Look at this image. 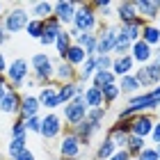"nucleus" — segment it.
<instances>
[{
  "label": "nucleus",
  "mask_w": 160,
  "mask_h": 160,
  "mask_svg": "<svg viewBox=\"0 0 160 160\" xmlns=\"http://www.w3.org/2000/svg\"><path fill=\"white\" fill-rule=\"evenodd\" d=\"M140 39L151 48H158L160 46V30L156 28V23H144L142 30H140Z\"/></svg>",
  "instance_id": "nucleus-31"
},
{
  "label": "nucleus",
  "mask_w": 160,
  "mask_h": 160,
  "mask_svg": "<svg viewBox=\"0 0 160 160\" xmlns=\"http://www.w3.org/2000/svg\"><path fill=\"white\" fill-rule=\"evenodd\" d=\"M133 76H135L137 82H140L142 92H149V89H153L156 85H160V64L149 62V64H144V67L135 69Z\"/></svg>",
  "instance_id": "nucleus-9"
},
{
  "label": "nucleus",
  "mask_w": 160,
  "mask_h": 160,
  "mask_svg": "<svg viewBox=\"0 0 160 160\" xmlns=\"http://www.w3.org/2000/svg\"><path fill=\"white\" fill-rule=\"evenodd\" d=\"M149 140L153 142L151 147H156V144H160V119H156V123H153V130H151Z\"/></svg>",
  "instance_id": "nucleus-45"
},
{
  "label": "nucleus",
  "mask_w": 160,
  "mask_h": 160,
  "mask_svg": "<svg viewBox=\"0 0 160 160\" xmlns=\"http://www.w3.org/2000/svg\"><path fill=\"white\" fill-rule=\"evenodd\" d=\"M55 153H57V158H62V160H80L82 153H87V149L82 147V142L76 137L73 130L67 128V130H64V135L57 140Z\"/></svg>",
  "instance_id": "nucleus-3"
},
{
  "label": "nucleus",
  "mask_w": 160,
  "mask_h": 160,
  "mask_svg": "<svg viewBox=\"0 0 160 160\" xmlns=\"http://www.w3.org/2000/svg\"><path fill=\"white\" fill-rule=\"evenodd\" d=\"M117 32H119L117 23H101L98 25V30H96V55H112Z\"/></svg>",
  "instance_id": "nucleus-8"
},
{
  "label": "nucleus",
  "mask_w": 160,
  "mask_h": 160,
  "mask_svg": "<svg viewBox=\"0 0 160 160\" xmlns=\"http://www.w3.org/2000/svg\"><path fill=\"white\" fill-rule=\"evenodd\" d=\"M21 89H39V85H37V80H34V78L30 76V78L25 80V85L21 87Z\"/></svg>",
  "instance_id": "nucleus-48"
},
{
  "label": "nucleus",
  "mask_w": 160,
  "mask_h": 160,
  "mask_svg": "<svg viewBox=\"0 0 160 160\" xmlns=\"http://www.w3.org/2000/svg\"><path fill=\"white\" fill-rule=\"evenodd\" d=\"M28 62H30V73L37 80L39 87L53 82V78H55V57H50L48 53H34V55H30Z\"/></svg>",
  "instance_id": "nucleus-1"
},
{
  "label": "nucleus",
  "mask_w": 160,
  "mask_h": 160,
  "mask_svg": "<svg viewBox=\"0 0 160 160\" xmlns=\"http://www.w3.org/2000/svg\"><path fill=\"white\" fill-rule=\"evenodd\" d=\"M130 57H133V62H135V67H144V64H149L151 60H153V48L147 46L142 39H137L133 46H130Z\"/></svg>",
  "instance_id": "nucleus-20"
},
{
  "label": "nucleus",
  "mask_w": 160,
  "mask_h": 160,
  "mask_svg": "<svg viewBox=\"0 0 160 160\" xmlns=\"http://www.w3.org/2000/svg\"><path fill=\"white\" fill-rule=\"evenodd\" d=\"M92 7H94L101 23H110V18H114V2L112 0H94Z\"/></svg>",
  "instance_id": "nucleus-25"
},
{
  "label": "nucleus",
  "mask_w": 160,
  "mask_h": 160,
  "mask_svg": "<svg viewBox=\"0 0 160 160\" xmlns=\"http://www.w3.org/2000/svg\"><path fill=\"white\" fill-rule=\"evenodd\" d=\"M2 25H5V30L7 34H18V32H25V28L28 23H30V12L23 7V2H16L14 7H9L5 14H2Z\"/></svg>",
  "instance_id": "nucleus-2"
},
{
  "label": "nucleus",
  "mask_w": 160,
  "mask_h": 160,
  "mask_svg": "<svg viewBox=\"0 0 160 160\" xmlns=\"http://www.w3.org/2000/svg\"><path fill=\"white\" fill-rule=\"evenodd\" d=\"M64 119L60 117V112H41V128H39V137L43 142H55L64 135Z\"/></svg>",
  "instance_id": "nucleus-4"
},
{
  "label": "nucleus",
  "mask_w": 160,
  "mask_h": 160,
  "mask_svg": "<svg viewBox=\"0 0 160 160\" xmlns=\"http://www.w3.org/2000/svg\"><path fill=\"white\" fill-rule=\"evenodd\" d=\"M153 149H156V156H158V160H160V144H156Z\"/></svg>",
  "instance_id": "nucleus-53"
},
{
  "label": "nucleus",
  "mask_w": 160,
  "mask_h": 160,
  "mask_svg": "<svg viewBox=\"0 0 160 160\" xmlns=\"http://www.w3.org/2000/svg\"><path fill=\"white\" fill-rule=\"evenodd\" d=\"M9 89V82H7V78L5 76H0V101H2V96H5V92Z\"/></svg>",
  "instance_id": "nucleus-49"
},
{
  "label": "nucleus",
  "mask_w": 160,
  "mask_h": 160,
  "mask_svg": "<svg viewBox=\"0 0 160 160\" xmlns=\"http://www.w3.org/2000/svg\"><path fill=\"white\" fill-rule=\"evenodd\" d=\"M156 119H160V110H158V112H156Z\"/></svg>",
  "instance_id": "nucleus-56"
},
{
  "label": "nucleus",
  "mask_w": 160,
  "mask_h": 160,
  "mask_svg": "<svg viewBox=\"0 0 160 160\" xmlns=\"http://www.w3.org/2000/svg\"><path fill=\"white\" fill-rule=\"evenodd\" d=\"M156 28L160 30V14H158V18H156Z\"/></svg>",
  "instance_id": "nucleus-55"
},
{
  "label": "nucleus",
  "mask_w": 160,
  "mask_h": 160,
  "mask_svg": "<svg viewBox=\"0 0 160 160\" xmlns=\"http://www.w3.org/2000/svg\"><path fill=\"white\" fill-rule=\"evenodd\" d=\"M153 123H156V114L153 112L137 114L135 119H130V135L142 137V140L149 142V135H151V130H153Z\"/></svg>",
  "instance_id": "nucleus-13"
},
{
  "label": "nucleus",
  "mask_w": 160,
  "mask_h": 160,
  "mask_svg": "<svg viewBox=\"0 0 160 160\" xmlns=\"http://www.w3.org/2000/svg\"><path fill=\"white\" fill-rule=\"evenodd\" d=\"M60 117L64 119V126H69V130L71 128H76L80 121H85V117H87V105H85V101H82V96H76L73 101H69V103H64L62 108H60Z\"/></svg>",
  "instance_id": "nucleus-7"
},
{
  "label": "nucleus",
  "mask_w": 160,
  "mask_h": 160,
  "mask_svg": "<svg viewBox=\"0 0 160 160\" xmlns=\"http://www.w3.org/2000/svg\"><path fill=\"white\" fill-rule=\"evenodd\" d=\"M117 85H119L121 96H135V94H140V92H142V87H140V82L135 80V76H133V73L119 78V80H117Z\"/></svg>",
  "instance_id": "nucleus-33"
},
{
  "label": "nucleus",
  "mask_w": 160,
  "mask_h": 160,
  "mask_svg": "<svg viewBox=\"0 0 160 160\" xmlns=\"http://www.w3.org/2000/svg\"><path fill=\"white\" fill-rule=\"evenodd\" d=\"M16 160H37V156H34L30 149H25V151H23V153H21V156H18Z\"/></svg>",
  "instance_id": "nucleus-51"
},
{
  "label": "nucleus",
  "mask_w": 160,
  "mask_h": 160,
  "mask_svg": "<svg viewBox=\"0 0 160 160\" xmlns=\"http://www.w3.org/2000/svg\"><path fill=\"white\" fill-rule=\"evenodd\" d=\"M73 43V37L69 34V30H62L60 34H57V39H55V50H57V57H64V53L69 50V46Z\"/></svg>",
  "instance_id": "nucleus-35"
},
{
  "label": "nucleus",
  "mask_w": 160,
  "mask_h": 160,
  "mask_svg": "<svg viewBox=\"0 0 160 160\" xmlns=\"http://www.w3.org/2000/svg\"><path fill=\"white\" fill-rule=\"evenodd\" d=\"M64 30V28L60 25V21H57L55 16H50V18H46L43 21V34H41V39H39V43L41 46H55V39H57V34H60Z\"/></svg>",
  "instance_id": "nucleus-22"
},
{
  "label": "nucleus",
  "mask_w": 160,
  "mask_h": 160,
  "mask_svg": "<svg viewBox=\"0 0 160 160\" xmlns=\"http://www.w3.org/2000/svg\"><path fill=\"white\" fill-rule=\"evenodd\" d=\"M112 73L114 78H123V76H130L135 71V62H133V57L130 55H121V57H112Z\"/></svg>",
  "instance_id": "nucleus-23"
},
{
  "label": "nucleus",
  "mask_w": 160,
  "mask_h": 160,
  "mask_svg": "<svg viewBox=\"0 0 160 160\" xmlns=\"http://www.w3.org/2000/svg\"><path fill=\"white\" fill-rule=\"evenodd\" d=\"M50 16H53V2H48V0H34L30 5V18L46 21Z\"/></svg>",
  "instance_id": "nucleus-27"
},
{
  "label": "nucleus",
  "mask_w": 160,
  "mask_h": 160,
  "mask_svg": "<svg viewBox=\"0 0 160 160\" xmlns=\"http://www.w3.org/2000/svg\"><path fill=\"white\" fill-rule=\"evenodd\" d=\"M101 94H103V105H112V103H117L119 96H121V92H119V85L117 82H112V85H108L101 89Z\"/></svg>",
  "instance_id": "nucleus-38"
},
{
  "label": "nucleus",
  "mask_w": 160,
  "mask_h": 160,
  "mask_svg": "<svg viewBox=\"0 0 160 160\" xmlns=\"http://www.w3.org/2000/svg\"><path fill=\"white\" fill-rule=\"evenodd\" d=\"M21 94L18 89H14V87H9V89L5 92V96L2 101H0V112L7 114V117H14L16 119L18 117V108H21Z\"/></svg>",
  "instance_id": "nucleus-17"
},
{
  "label": "nucleus",
  "mask_w": 160,
  "mask_h": 160,
  "mask_svg": "<svg viewBox=\"0 0 160 160\" xmlns=\"http://www.w3.org/2000/svg\"><path fill=\"white\" fill-rule=\"evenodd\" d=\"M94 73H96V60H94V57H87L85 64L78 69V78H76V82H78V85H82V87H87V85L92 82Z\"/></svg>",
  "instance_id": "nucleus-29"
},
{
  "label": "nucleus",
  "mask_w": 160,
  "mask_h": 160,
  "mask_svg": "<svg viewBox=\"0 0 160 160\" xmlns=\"http://www.w3.org/2000/svg\"><path fill=\"white\" fill-rule=\"evenodd\" d=\"M114 151H117V147L112 144V140L110 137H101V140L96 142V147H94V156H92V160H108Z\"/></svg>",
  "instance_id": "nucleus-28"
},
{
  "label": "nucleus",
  "mask_w": 160,
  "mask_h": 160,
  "mask_svg": "<svg viewBox=\"0 0 160 160\" xmlns=\"http://www.w3.org/2000/svg\"><path fill=\"white\" fill-rule=\"evenodd\" d=\"M28 133H25V121L21 119V117H16L12 121V126H9V137H25Z\"/></svg>",
  "instance_id": "nucleus-40"
},
{
  "label": "nucleus",
  "mask_w": 160,
  "mask_h": 160,
  "mask_svg": "<svg viewBox=\"0 0 160 160\" xmlns=\"http://www.w3.org/2000/svg\"><path fill=\"white\" fill-rule=\"evenodd\" d=\"M135 12L144 23H156L160 14V0H133Z\"/></svg>",
  "instance_id": "nucleus-16"
},
{
  "label": "nucleus",
  "mask_w": 160,
  "mask_h": 160,
  "mask_svg": "<svg viewBox=\"0 0 160 160\" xmlns=\"http://www.w3.org/2000/svg\"><path fill=\"white\" fill-rule=\"evenodd\" d=\"M112 82H117V78H114V73H112V71H96V73H94V78H92V82H89V85H94V87H98V89H103V87H108V85H112Z\"/></svg>",
  "instance_id": "nucleus-36"
},
{
  "label": "nucleus",
  "mask_w": 160,
  "mask_h": 160,
  "mask_svg": "<svg viewBox=\"0 0 160 160\" xmlns=\"http://www.w3.org/2000/svg\"><path fill=\"white\" fill-rule=\"evenodd\" d=\"M76 133V137L80 142H82V147L85 149H89L92 144H94V140H96V135H101L103 133V123H96V121H92V119H87L85 117V121H80L76 128H71Z\"/></svg>",
  "instance_id": "nucleus-11"
},
{
  "label": "nucleus",
  "mask_w": 160,
  "mask_h": 160,
  "mask_svg": "<svg viewBox=\"0 0 160 160\" xmlns=\"http://www.w3.org/2000/svg\"><path fill=\"white\" fill-rule=\"evenodd\" d=\"M135 160H158V156H156V149L151 147V144H149V147H144V149L140 151V156H137Z\"/></svg>",
  "instance_id": "nucleus-44"
},
{
  "label": "nucleus",
  "mask_w": 160,
  "mask_h": 160,
  "mask_svg": "<svg viewBox=\"0 0 160 160\" xmlns=\"http://www.w3.org/2000/svg\"><path fill=\"white\" fill-rule=\"evenodd\" d=\"M25 149H28V135H25V137H9L5 153H7V158H9V160H16Z\"/></svg>",
  "instance_id": "nucleus-32"
},
{
  "label": "nucleus",
  "mask_w": 160,
  "mask_h": 160,
  "mask_svg": "<svg viewBox=\"0 0 160 160\" xmlns=\"http://www.w3.org/2000/svg\"><path fill=\"white\" fill-rule=\"evenodd\" d=\"M76 78H78V69H73L71 64H67L64 60L57 57L55 60V78H53V82L67 85V82H76Z\"/></svg>",
  "instance_id": "nucleus-21"
},
{
  "label": "nucleus",
  "mask_w": 160,
  "mask_h": 160,
  "mask_svg": "<svg viewBox=\"0 0 160 160\" xmlns=\"http://www.w3.org/2000/svg\"><path fill=\"white\" fill-rule=\"evenodd\" d=\"M25 121V133L28 135H39V128H41V114H37V117H30V119H23Z\"/></svg>",
  "instance_id": "nucleus-41"
},
{
  "label": "nucleus",
  "mask_w": 160,
  "mask_h": 160,
  "mask_svg": "<svg viewBox=\"0 0 160 160\" xmlns=\"http://www.w3.org/2000/svg\"><path fill=\"white\" fill-rule=\"evenodd\" d=\"M82 85L78 82H67V85H57V94H60V103H69V101H73L76 96H82Z\"/></svg>",
  "instance_id": "nucleus-26"
},
{
  "label": "nucleus",
  "mask_w": 160,
  "mask_h": 160,
  "mask_svg": "<svg viewBox=\"0 0 160 160\" xmlns=\"http://www.w3.org/2000/svg\"><path fill=\"white\" fill-rule=\"evenodd\" d=\"M30 76H32L30 73V62H28L25 57H14V60L7 64L5 78H7V82H9V87H14V89H21Z\"/></svg>",
  "instance_id": "nucleus-6"
},
{
  "label": "nucleus",
  "mask_w": 160,
  "mask_h": 160,
  "mask_svg": "<svg viewBox=\"0 0 160 160\" xmlns=\"http://www.w3.org/2000/svg\"><path fill=\"white\" fill-rule=\"evenodd\" d=\"M37 98H39V105L43 112H57V108H62L60 103V94H57V82H48L39 87L37 92Z\"/></svg>",
  "instance_id": "nucleus-10"
},
{
  "label": "nucleus",
  "mask_w": 160,
  "mask_h": 160,
  "mask_svg": "<svg viewBox=\"0 0 160 160\" xmlns=\"http://www.w3.org/2000/svg\"><path fill=\"white\" fill-rule=\"evenodd\" d=\"M55 160H62V158H55Z\"/></svg>",
  "instance_id": "nucleus-57"
},
{
  "label": "nucleus",
  "mask_w": 160,
  "mask_h": 160,
  "mask_svg": "<svg viewBox=\"0 0 160 160\" xmlns=\"http://www.w3.org/2000/svg\"><path fill=\"white\" fill-rule=\"evenodd\" d=\"M149 92H151V96H153V98L158 101V105H160V85H156L153 89H149Z\"/></svg>",
  "instance_id": "nucleus-52"
},
{
  "label": "nucleus",
  "mask_w": 160,
  "mask_h": 160,
  "mask_svg": "<svg viewBox=\"0 0 160 160\" xmlns=\"http://www.w3.org/2000/svg\"><path fill=\"white\" fill-rule=\"evenodd\" d=\"M108 117V108H94V110H87V119L96 121V123H103Z\"/></svg>",
  "instance_id": "nucleus-42"
},
{
  "label": "nucleus",
  "mask_w": 160,
  "mask_h": 160,
  "mask_svg": "<svg viewBox=\"0 0 160 160\" xmlns=\"http://www.w3.org/2000/svg\"><path fill=\"white\" fill-rule=\"evenodd\" d=\"M25 34L30 39H41V34H43V21H37V18H30V23H28L25 28Z\"/></svg>",
  "instance_id": "nucleus-39"
},
{
  "label": "nucleus",
  "mask_w": 160,
  "mask_h": 160,
  "mask_svg": "<svg viewBox=\"0 0 160 160\" xmlns=\"http://www.w3.org/2000/svg\"><path fill=\"white\" fill-rule=\"evenodd\" d=\"M144 147H149V142L142 140V137H135V135H130L128 142H126V151H128L130 158H137V156H140V151H142Z\"/></svg>",
  "instance_id": "nucleus-37"
},
{
  "label": "nucleus",
  "mask_w": 160,
  "mask_h": 160,
  "mask_svg": "<svg viewBox=\"0 0 160 160\" xmlns=\"http://www.w3.org/2000/svg\"><path fill=\"white\" fill-rule=\"evenodd\" d=\"M62 60L67 62V64H71V67H73V69H80V67H82V64H85L87 55H85V50L80 48L78 43H71V46H69V50H67V53H64V57H62Z\"/></svg>",
  "instance_id": "nucleus-30"
},
{
  "label": "nucleus",
  "mask_w": 160,
  "mask_h": 160,
  "mask_svg": "<svg viewBox=\"0 0 160 160\" xmlns=\"http://www.w3.org/2000/svg\"><path fill=\"white\" fill-rule=\"evenodd\" d=\"M2 14H5V2H0V18H2Z\"/></svg>",
  "instance_id": "nucleus-54"
},
{
  "label": "nucleus",
  "mask_w": 160,
  "mask_h": 160,
  "mask_svg": "<svg viewBox=\"0 0 160 160\" xmlns=\"http://www.w3.org/2000/svg\"><path fill=\"white\" fill-rule=\"evenodd\" d=\"M126 103H128V105H137L142 112H153V114H156V112L160 110L158 101L151 96V92H140V94H135V96H128Z\"/></svg>",
  "instance_id": "nucleus-19"
},
{
  "label": "nucleus",
  "mask_w": 160,
  "mask_h": 160,
  "mask_svg": "<svg viewBox=\"0 0 160 160\" xmlns=\"http://www.w3.org/2000/svg\"><path fill=\"white\" fill-rule=\"evenodd\" d=\"M96 71H110L112 69V55H96Z\"/></svg>",
  "instance_id": "nucleus-43"
},
{
  "label": "nucleus",
  "mask_w": 160,
  "mask_h": 160,
  "mask_svg": "<svg viewBox=\"0 0 160 160\" xmlns=\"http://www.w3.org/2000/svg\"><path fill=\"white\" fill-rule=\"evenodd\" d=\"M140 18L135 12L133 0H121V2H114V23L117 25H130Z\"/></svg>",
  "instance_id": "nucleus-15"
},
{
  "label": "nucleus",
  "mask_w": 160,
  "mask_h": 160,
  "mask_svg": "<svg viewBox=\"0 0 160 160\" xmlns=\"http://www.w3.org/2000/svg\"><path fill=\"white\" fill-rule=\"evenodd\" d=\"M130 160H135V158H130Z\"/></svg>",
  "instance_id": "nucleus-58"
},
{
  "label": "nucleus",
  "mask_w": 160,
  "mask_h": 160,
  "mask_svg": "<svg viewBox=\"0 0 160 160\" xmlns=\"http://www.w3.org/2000/svg\"><path fill=\"white\" fill-rule=\"evenodd\" d=\"M130 46H133V41H130L126 34L119 30V32H117V41H114V48H112V57L128 55V53H130Z\"/></svg>",
  "instance_id": "nucleus-34"
},
{
  "label": "nucleus",
  "mask_w": 160,
  "mask_h": 160,
  "mask_svg": "<svg viewBox=\"0 0 160 160\" xmlns=\"http://www.w3.org/2000/svg\"><path fill=\"white\" fill-rule=\"evenodd\" d=\"M7 64H9V62H7L5 53H2V50H0V76H5V71H7Z\"/></svg>",
  "instance_id": "nucleus-50"
},
{
  "label": "nucleus",
  "mask_w": 160,
  "mask_h": 160,
  "mask_svg": "<svg viewBox=\"0 0 160 160\" xmlns=\"http://www.w3.org/2000/svg\"><path fill=\"white\" fill-rule=\"evenodd\" d=\"M108 160H130V156H128V151H126V149H117Z\"/></svg>",
  "instance_id": "nucleus-46"
},
{
  "label": "nucleus",
  "mask_w": 160,
  "mask_h": 160,
  "mask_svg": "<svg viewBox=\"0 0 160 160\" xmlns=\"http://www.w3.org/2000/svg\"><path fill=\"white\" fill-rule=\"evenodd\" d=\"M9 34H7V30H5V25H2V21H0V46H5V43H9Z\"/></svg>",
  "instance_id": "nucleus-47"
},
{
  "label": "nucleus",
  "mask_w": 160,
  "mask_h": 160,
  "mask_svg": "<svg viewBox=\"0 0 160 160\" xmlns=\"http://www.w3.org/2000/svg\"><path fill=\"white\" fill-rule=\"evenodd\" d=\"M82 101H85L87 110H94V108H105V105H103V94H101V89H98V87H94V85H87L85 89H82Z\"/></svg>",
  "instance_id": "nucleus-24"
},
{
  "label": "nucleus",
  "mask_w": 160,
  "mask_h": 160,
  "mask_svg": "<svg viewBox=\"0 0 160 160\" xmlns=\"http://www.w3.org/2000/svg\"><path fill=\"white\" fill-rule=\"evenodd\" d=\"M76 7H78V2H73V0H57V2H53V16L60 21V25L64 30H69L73 25Z\"/></svg>",
  "instance_id": "nucleus-12"
},
{
  "label": "nucleus",
  "mask_w": 160,
  "mask_h": 160,
  "mask_svg": "<svg viewBox=\"0 0 160 160\" xmlns=\"http://www.w3.org/2000/svg\"><path fill=\"white\" fill-rule=\"evenodd\" d=\"M41 105H39V98L34 92H25L21 96V108H18V117L21 119H30V117H37L41 114Z\"/></svg>",
  "instance_id": "nucleus-18"
},
{
  "label": "nucleus",
  "mask_w": 160,
  "mask_h": 160,
  "mask_svg": "<svg viewBox=\"0 0 160 160\" xmlns=\"http://www.w3.org/2000/svg\"><path fill=\"white\" fill-rule=\"evenodd\" d=\"M101 25V21L96 16V12H94L92 2H78L76 7V16H73V30L78 32H96Z\"/></svg>",
  "instance_id": "nucleus-5"
},
{
  "label": "nucleus",
  "mask_w": 160,
  "mask_h": 160,
  "mask_svg": "<svg viewBox=\"0 0 160 160\" xmlns=\"http://www.w3.org/2000/svg\"><path fill=\"white\" fill-rule=\"evenodd\" d=\"M105 137H110L117 149H126V142L130 137V121H114L112 126L105 128Z\"/></svg>",
  "instance_id": "nucleus-14"
}]
</instances>
